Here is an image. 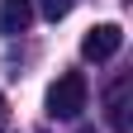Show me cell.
Returning <instances> with one entry per match:
<instances>
[{"label": "cell", "mask_w": 133, "mask_h": 133, "mask_svg": "<svg viewBox=\"0 0 133 133\" xmlns=\"http://www.w3.org/2000/svg\"><path fill=\"white\" fill-rule=\"evenodd\" d=\"M33 24V0H0V33H24Z\"/></svg>", "instance_id": "cell-4"}, {"label": "cell", "mask_w": 133, "mask_h": 133, "mask_svg": "<svg viewBox=\"0 0 133 133\" xmlns=\"http://www.w3.org/2000/svg\"><path fill=\"white\" fill-rule=\"evenodd\" d=\"M86 100H90L86 76L81 71H62L52 86H48V114H52V119H76V114L86 109Z\"/></svg>", "instance_id": "cell-1"}, {"label": "cell", "mask_w": 133, "mask_h": 133, "mask_svg": "<svg viewBox=\"0 0 133 133\" xmlns=\"http://www.w3.org/2000/svg\"><path fill=\"white\" fill-rule=\"evenodd\" d=\"M128 76H114V86L105 90V119L114 133H128Z\"/></svg>", "instance_id": "cell-3"}, {"label": "cell", "mask_w": 133, "mask_h": 133, "mask_svg": "<svg viewBox=\"0 0 133 133\" xmlns=\"http://www.w3.org/2000/svg\"><path fill=\"white\" fill-rule=\"evenodd\" d=\"M119 48H124V29L119 24H95L86 38H81V57L86 62H109Z\"/></svg>", "instance_id": "cell-2"}, {"label": "cell", "mask_w": 133, "mask_h": 133, "mask_svg": "<svg viewBox=\"0 0 133 133\" xmlns=\"http://www.w3.org/2000/svg\"><path fill=\"white\" fill-rule=\"evenodd\" d=\"M71 5H76V0H38V14H43V19H66V14H71Z\"/></svg>", "instance_id": "cell-5"}, {"label": "cell", "mask_w": 133, "mask_h": 133, "mask_svg": "<svg viewBox=\"0 0 133 133\" xmlns=\"http://www.w3.org/2000/svg\"><path fill=\"white\" fill-rule=\"evenodd\" d=\"M0 119H5V95H0Z\"/></svg>", "instance_id": "cell-6"}]
</instances>
